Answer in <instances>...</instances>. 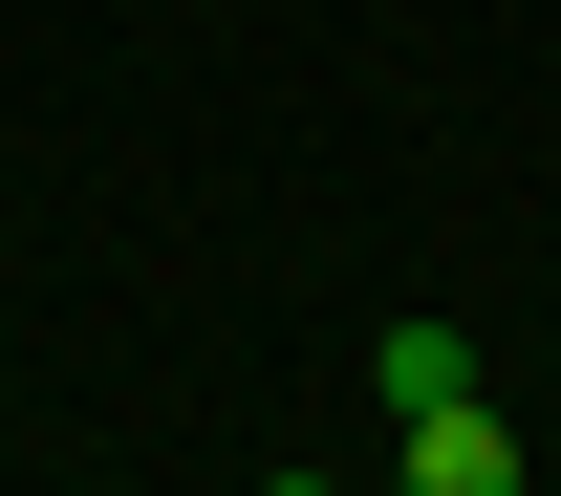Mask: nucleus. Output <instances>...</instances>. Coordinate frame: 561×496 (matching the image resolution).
Listing matches in <instances>:
<instances>
[{
	"label": "nucleus",
	"instance_id": "1",
	"mask_svg": "<svg viewBox=\"0 0 561 496\" xmlns=\"http://www.w3.org/2000/svg\"><path fill=\"white\" fill-rule=\"evenodd\" d=\"M389 496H518V431L454 389V411H411V475H389Z\"/></svg>",
	"mask_w": 561,
	"mask_h": 496
},
{
	"label": "nucleus",
	"instance_id": "2",
	"mask_svg": "<svg viewBox=\"0 0 561 496\" xmlns=\"http://www.w3.org/2000/svg\"><path fill=\"white\" fill-rule=\"evenodd\" d=\"M367 389H389V411H454V389H476V346H454V324H389V346H367Z\"/></svg>",
	"mask_w": 561,
	"mask_h": 496
},
{
	"label": "nucleus",
	"instance_id": "3",
	"mask_svg": "<svg viewBox=\"0 0 561 496\" xmlns=\"http://www.w3.org/2000/svg\"><path fill=\"white\" fill-rule=\"evenodd\" d=\"M260 496H324V475H260Z\"/></svg>",
	"mask_w": 561,
	"mask_h": 496
}]
</instances>
